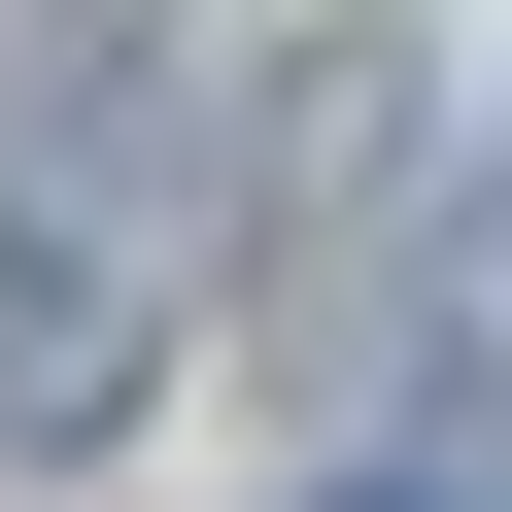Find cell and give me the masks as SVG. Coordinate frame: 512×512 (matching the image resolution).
<instances>
[{"label":"cell","mask_w":512,"mask_h":512,"mask_svg":"<svg viewBox=\"0 0 512 512\" xmlns=\"http://www.w3.org/2000/svg\"><path fill=\"white\" fill-rule=\"evenodd\" d=\"M137 410V239L69 171H0V444H103Z\"/></svg>","instance_id":"6da1fadb"},{"label":"cell","mask_w":512,"mask_h":512,"mask_svg":"<svg viewBox=\"0 0 512 512\" xmlns=\"http://www.w3.org/2000/svg\"><path fill=\"white\" fill-rule=\"evenodd\" d=\"M342 512H444V478H342Z\"/></svg>","instance_id":"7a4b0ae2"}]
</instances>
